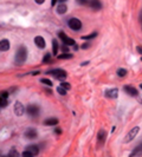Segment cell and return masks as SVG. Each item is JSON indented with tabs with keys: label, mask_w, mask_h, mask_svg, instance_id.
Wrapping results in <instances>:
<instances>
[{
	"label": "cell",
	"mask_w": 142,
	"mask_h": 157,
	"mask_svg": "<svg viewBox=\"0 0 142 157\" xmlns=\"http://www.w3.org/2000/svg\"><path fill=\"white\" fill-rule=\"evenodd\" d=\"M62 50H63V51H64L65 53H68V51H69V49H68V46H63V47H62Z\"/></svg>",
	"instance_id": "d6a6232c"
},
{
	"label": "cell",
	"mask_w": 142,
	"mask_h": 157,
	"mask_svg": "<svg viewBox=\"0 0 142 157\" xmlns=\"http://www.w3.org/2000/svg\"><path fill=\"white\" fill-rule=\"evenodd\" d=\"M66 11H68V6L65 4H59L57 6V12L59 14H64V13H66Z\"/></svg>",
	"instance_id": "d6986e66"
},
{
	"label": "cell",
	"mask_w": 142,
	"mask_h": 157,
	"mask_svg": "<svg viewBox=\"0 0 142 157\" xmlns=\"http://www.w3.org/2000/svg\"><path fill=\"white\" fill-rule=\"evenodd\" d=\"M138 131H140V128L138 127H135V128H133L128 134H127V136L124 137V143H129V142H131L135 137H136V135L138 134Z\"/></svg>",
	"instance_id": "277c9868"
},
{
	"label": "cell",
	"mask_w": 142,
	"mask_h": 157,
	"mask_svg": "<svg viewBox=\"0 0 142 157\" xmlns=\"http://www.w3.org/2000/svg\"><path fill=\"white\" fill-rule=\"evenodd\" d=\"M77 3L82 6H89L90 5V0H77Z\"/></svg>",
	"instance_id": "7402d4cb"
},
{
	"label": "cell",
	"mask_w": 142,
	"mask_h": 157,
	"mask_svg": "<svg viewBox=\"0 0 142 157\" xmlns=\"http://www.w3.org/2000/svg\"><path fill=\"white\" fill-rule=\"evenodd\" d=\"M90 7H93L94 10H100L102 7V4L100 3V0H90Z\"/></svg>",
	"instance_id": "ac0fdd59"
},
{
	"label": "cell",
	"mask_w": 142,
	"mask_h": 157,
	"mask_svg": "<svg viewBox=\"0 0 142 157\" xmlns=\"http://www.w3.org/2000/svg\"><path fill=\"white\" fill-rule=\"evenodd\" d=\"M61 86H62V87H63V89H65V90H66V91H68V90H70V89H71V85H70V84H69V83H62V85H61Z\"/></svg>",
	"instance_id": "f1b7e54d"
},
{
	"label": "cell",
	"mask_w": 142,
	"mask_h": 157,
	"mask_svg": "<svg viewBox=\"0 0 142 157\" xmlns=\"http://www.w3.org/2000/svg\"><path fill=\"white\" fill-rule=\"evenodd\" d=\"M57 92H58L59 95H62V96L66 95V90H65V89H63L62 86H57Z\"/></svg>",
	"instance_id": "cb8c5ba5"
},
{
	"label": "cell",
	"mask_w": 142,
	"mask_h": 157,
	"mask_svg": "<svg viewBox=\"0 0 142 157\" xmlns=\"http://www.w3.org/2000/svg\"><path fill=\"white\" fill-rule=\"evenodd\" d=\"M123 90H124L126 93H128V95L131 96V97H136V96L138 95L137 90H136L134 86H130V85H126V86H123Z\"/></svg>",
	"instance_id": "ba28073f"
},
{
	"label": "cell",
	"mask_w": 142,
	"mask_h": 157,
	"mask_svg": "<svg viewBox=\"0 0 142 157\" xmlns=\"http://www.w3.org/2000/svg\"><path fill=\"white\" fill-rule=\"evenodd\" d=\"M10 50V42L7 39H3V40H0V51H7Z\"/></svg>",
	"instance_id": "5bb4252c"
},
{
	"label": "cell",
	"mask_w": 142,
	"mask_h": 157,
	"mask_svg": "<svg viewBox=\"0 0 142 157\" xmlns=\"http://www.w3.org/2000/svg\"><path fill=\"white\" fill-rule=\"evenodd\" d=\"M136 50H137V52H138V53H141V54H142V46H137V47H136Z\"/></svg>",
	"instance_id": "1f68e13d"
},
{
	"label": "cell",
	"mask_w": 142,
	"mask_h": 157,
	"mask_svg": "<svg viewBox=\"0 0 142 157\" xmlns=\"http://www.w3.org/2000/svg\"><path fill=\"white\" fill-rule=\"evenodd\" d=\"M96 36H97V33H96V32H93L91 34H88V36H84V37H82V39H84V40H90V39L95 38Z\"/></svg>",
	"instance_id": "44dd1931"
},
{
	"label": "cell",
	"mask_w": 142,
	"mask_h": 157,
	"mask_svg": "<svg viewBox=\"0 0 142 157\" xmlns=\"http://www.w3.org/2000/svg\"><path fill=\"white\" fill-rule=\"evenodd\" d=\"M50 61H51V56L47 53V54H45V57L43 59V63H44V64H46V63H50Z\"/></svg>",
	"instance_id": "4316f807"
},
{
	"label": "cell",
	"mask_w": 142,
	"mask_h": 157,
	"mask_svg": "<svg viewBox=\"0 0 142 157\" xmlns=\"http://www.w3.org/2000/svg\"><path fill=\"white\" fill-rule=\"evenodd\" d=\"M57 52H58V43H57L56 39L52 40V54L57 56Z\"/></svg>",
	"instance_id": "ffe728a7"
},
{
	"label": "cell",
	"mask_w": 142,
	"mask_h": 157,
	"mask_svg": "<svg viewBox=\"0 0 142 157\" xmlns=\"http://www.w3.org/2000/svg\"><path fill=\"white\" fill-rule=\"evenodd\" d=\"M36 1V4H38V5H42V4H44V1L45 0H35Z\"/></svg>",
	"instance_id": "4dcf8cb0"
},
{
	"label": "cell",
	"mask_w": 142,
	"mask_h": 157,
	"mask_svg": "<svg viewBox=\"0 0 142 157\" xmlns=\"http://www.w3.org/2000/svg\"><path fill=\"white\" fill-rule=\"evenodd\" d=\"M87 47H89V44H83L82 45V49H87Z\"/></svg>",
	"instance_id": "e575fe53"
},
{
	"label": "cell",
	"mask_w": 142,
	"mask_h": 157,
	"mask_svg": "<svg viewBox=\"0 0 142 157\" xmlns=\"http://www.w3.org/2000/svg\"><path fill=\"white\" fill-rule=\"evenodd\" d=\"M27 113L32 116V117H36L39 115V106L38 105H35V104H31V105H28L27 106Z\"/></svg>",
	"instance_id": "8992f818"
},
{
	"label": "cell",
	"mask_w": 142,
	"mask_h": 157,
	"mask_svg": "<svg viewBox=\"0 0 142 157\" xmlns=\"http://www.w3.org/2000/svg\"><path fill=\"white\" fill-rule=\"evenodd\" d=\"M105 96H107L108 98L115 99V98H117V96H119V90H117L116 87H114V89H108V90L105 91Z\"/></svg>",
	"instance_id": "52a82bcc"
},
{
	"label": "cell",
	"mask_w": 142,
	"mask_h": 157,
	"mask_svg": "<svg viewBox=\"0 0 142 157\" xmlns=\"http://www.w3.org/2000/svg\"><path fill=\"white\" fill-rule=\"evenodd\" d=\"M25 137L26 138H30V139H33L37 137V131L35 129H27L25 131Z\"/></svg>",
	"instance_id": "9a60e30c"
},
{
	"label": "cell",
	"mask_w": 142,
	"mask_h": 157,
	"mask_svg": "<svg viewBox=\"0 0 142 157\" xmlns=\"http://www.w3.org/2000/svg\"><path fill=\"white\" fill-rule=\"evenodd\" d=\"M65 1H68V0H59V3H61V4H64Z\"/></svg>",
	"instance_id": "8d00e7d4"
},
{
	"label": "cell",
	"mask_w": 142,
	"mask_h": 157,
	"mask_svg": "<svg viewBox=\"0 0 142 157\" xmlns=\"http://www.w3.org/2000/svg\"><path fill=\"white\" fill-rule=\"evenodd\" d=\"M44 124H45V125H51V127H53V125L58 124V119L54 118V117H51V118L45 119V120H44Z\"/></svg>",
	"instance_id": "e0dca14e"
},
{
	"label": "cell",
	"mask_w": 142,
	"mask_h": 157,
	"mask_svg": "<svg viewBox=\"0 0 142 157\" xmlns=\"http://www.w3.org/2000/svg\"><path fill=\"white\" fill-rule=\"evenodd\" d=\"M56 3H57V0H51V5H52V6H54Z\"/></svg>",
	"instance_id": "d590c367"
},
{
	"label": "cell",
	"mask_w": 142,
	"mask_h": 157,
	"mask_svg": "<svg viewBox=\"0 0 142 157\" xmlns=\"http://www.w3.org/2000/svg\"><path fill=\"white\" fill-rule=\"evenodd\" d=\"M21 156H23V157H35V156H33L31 152H28V151H26V150H25V151L21 153Z\"/></svg>",
	"instance_id": "f546056e"
},
{
	"label": "cell",
	"mask_w": 142,
	"mask_h": 157,
	"mask_svg": "<svg viewBox=\"0 0 142 157\" xmlns=\"http://www.w3.org/2000/svg\"><path fill=\"white\" fill-rule=\"evenodd\" d=\"M7 98H8V93L7 92H1L0 93V108L7 106V104H8Z\"/></svg>",
	"instance_id": "30bf717a"
},
{
	"label": "cell",
	"mask_w": 142,
	"mask_h": 157,
	"mask_svg": "<svg viewBox=\"0 0 142 157\" xmlns=\"http://www.w3.org/2000/svg\"><path fill=\"white\" fill-rule=\"evenodd\" d=\"M27 57V50L25 46H20L16 53V63L17 64H23V63L26 60Z\"/></svg>",
	"instance_id": "6da1fadb"
},
{
	"label": "cell",
	"mask_w": 142,
	"mask_h": 157,
	"mask_svg": "<svg viewBox=\"0 0 142 157\" xmlns=\"http://www.w3.org/2000/svg\"><path fill=\"white\" fill-rule=\"evenodd\" d=\"M58 36H59V38L63 40V43L65 44V45H68V46H71V45H75V40L72 39V38H70V37H68L64 32H61L58 33Z\"/></svg>",
	"instance_id": "5b68a950"
},
{
	"label": "cell",
	"mask_w": 142,
	"mask_h": 157,
	"mask_svg": "<svg viewBox=\"0 0 142 157\" xmlns=\"http://www.w3.org/2000/svg\"><path fill=\"white\" fill-rule=\"evenodd\" d=\"M105 138H107V132H105L103 129H101V130L98 131V134H97L98 144H100V145H103V144L105 143Z\"/></svg>",
	"instance_id": "8fae6325"
},
{
	"label": "cell",
	"mask_w": 142,
	"mask_h": 157,
	"mask_svg": "<svg viewBox=\"0 0 142 157\" xmlns=\"http://www.w3.org/2000/svg\"><path fill=\"white\" fill-rule=\"evenodd\" d=\"M49 75H52L53 77H56L58 80H61V82H63L65 78H66V72L64 71V70H62V69H53V70H51V71H49L47 72Z\"/></svg>",
	"instance_id": "7a4b0ae2"
},
{
	"label": "cell",
	"mask_w": 142,
	"mask_h": 157,
	"mask_svg": "<svg viewBox=\"0 0 142 157\" xmlns=\"http://www.w3.org/2000/svg\"><path fill=\"white\" fill-rule=\"evenodd\" d=\"M1 157H8V156H1Z\"/></svg>",
	"instance_id": "ab89813d"
},
{
	"label": "cell",
	"mask_w": 142,
	"mask_h": 157,
	"mask_svg": "<svg viewBox=\"0 0 142 157\" xmlns=\"http://www.w3.org/2000/svg\"><path fill=\"white\" fill-rule=\"evenodd\" d=\"M140 102H141V103H142V97H141V99H140Z\"/></svg>",
	"instance_id": "f35d334b"
},
{
	"label": "cell",
	"mask_w": 142,
	"mask_h": 157,
	"mask_svg": "<svg viewBox=\"0 0 142 157\" xmlns=\"http://www.w3.org/2000/svg\"><path fill=\"white\" fill-rule=\"evenodd\" d=\"M26 151L31 152L33 156H37V155L39 153V148H38V145H36V144H31V145L26 146Z\"/></svg>",
	"instance_id": "7c38bea8"
},
{
	"label": "cell",
	"mask_w": 142,
	"mask_h": 157,
	"mask_svg": "<svg viewBox=\"0 0 142 157\" xmlns=\"http://www.w3.org/2000/svg\"><path fill=\"white\" fill-rule=\"evenodd\" d=\"M24 111H25L24 105L20 102H16V104H14V113L17 116H23L24 115Z\"/></svg>",
	"instance_id": "9c48e42d"
},
{
	"label": "cell",
	"mask_w": 142,
	"mask_h": 157,
	"mask_svg": "<svg viewBox=\"0 0 142 157\" xmlns=\"http://www.w3.org/2000/svg\"><path fill=\"white\" fill-rule=\"evenodd\" d=\"M140 89H142V84H140Z\"/></svg>",
	"instance_id": "74e56055"
},
{
	"label": "cell",
	"mask_w": 142,
	"mask_h": 157,
	"mask_svg": "<svg viewBox=\"0 0 142 157\" xmlns=\"http://www.w3.org/2000/svg\"><path fill=\"white\" fill-rule=\"evenodd\" d=\"M35 44H36L39 49H44V47H45V45H46V43H45L44 38H43V37H40V36H38V37H36V38H35Z\"/></svg>",
	"instance_id": "4fadbf2b"
},
{
	"label": "cell",
	"mask_w": 142,
	"mask_h": 157,
	"mask_svg": "<svg viewBox=\"0 0 142 157\" xmlns=\"http://www.w3.org/2000/svg\"><path fill=\"white\" fill-rule=\"evenodd\" d=\"M54 132L59 135V134H62V130H61V129H56V130H54Z\"/></svg>",
	"instance_id": "836d02e7"
},
{
	"label": "cell",
	"mask_w": 142,
	"mask_h": 157,
	"mask_svg": "<svg viewBox=\"0 0 142 157\" xmlns=\"http://www.w3.org/2000/svg\"><path fill=\"white\" fill-rule=\"evenodd\" d=\"M127 75V70L126 69H119L117 70V76L119 77H124Z\"/></svg>",
	"instance_id": "603a6c76"
},
{
	"label": "cell",
	"mask_w": 142,
	"mask_h": 157,
	"mask_svg": "<svg viewBox=\"0 0 142 157\" xmlns=\"http://www.w3.org/2000/svg\"><path fill=\"white\" fill-rule=\"evenodd\" d=\"M58 58H59V59H71V58H72V54H70V53H64V54L58 56Z\"/></svg>",
	"instance_id": "d4e9b609"
},
{
	"label": "cell",
	"mask_w": 142,
	"mask_h": 157,
	"mask_svg": "<svg viewBox=\"0 0 142 157\" xmlns=\"http://www.w3.org/2000/svg\"><path fill=\"white\" fill-rule=\"evenodd\" d=\"M141 60H142V58H141Z\"/></svg>",
	"instance_id": "60d3db41"
},
{
	"label": "cell",
	"mask_w": 142,
	"mask_h": 157,
	"mask_svg": "<svg viewBox=\"0 0 142 157\" xmlns=\"http://www.w3.org/2000/svg\"><path fill=\"white\" fill-rule=\"evenodd\" d=\"M141 153H142V143L138 144V145L130 152L129 157H136V156H138V155H141Z\"/></svg>",
	"instance_id": "2e32d148"
},
{
	"label": "cell",
	"mask_w": 142,
	"mask_h": 157,
	"mask_svg": "<svg viewBox=\"0 0 142 157\" xmlns=\"http://www.w3.org/2000/svg\"><path fill=\"white\" fill-rule=\"evenodd\" d=\"M40 82H42V83H44V84H46V85H49V86H52V82H51V80H49V79H46V78H42V79H40Z\"/></svg>",
	"instance_id": "83f0119b"
},
{
	"label": "cell",
	"mask_w": 142,
	"mask_h": 157,
	"mask_svg": "<svg viewBox=\"0 0 142 157\" xmlns=\"http://www.w3.org/2000/svg\"><path fill=\"white\" fill-rule=\"evenodd\" d=\"M68 25L72 31H78V30L82 28V21L79 19H77V18H71L68 21Z\"/></svg>",
	"instance_id": "3957f363"
},
{
	"label": "cell",
	"mask_w": 142,
	"mask_h": 157,
	"mask_svg": "<svg viewBox=\"0 0 142 157\" xmlns=\"http://www.w3.org/2000/svg\"><path fill=\"white\" fill-rule=\"evenodd\" d=\"M8 157H20V155H19V152H18V151H16V150L13 149V150H11V151H10Z\"/></svg>",
	"instance_id": "484cf974"
}]
</instances>
